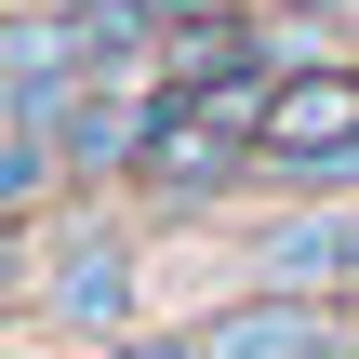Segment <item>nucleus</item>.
Masks as SVG:
<instances>
[{"instance_id": "3", "label": "nucleus", "mask_w": 359, "mask_h": 359, "mask_svg": "<svg viewBox=\"0 0 359 359\" xmlns=\"http://www.w3.org/2000/svg\"><path fill=\"white\" fill-rule=\"evenodd\" d=\"M333 346H346V320L320 293H240L200 320V359H333Z\"/></svg>"}, {"instance_id": "4", "label": "nucleus", "mask_w": 359, "mask_h": 359, "mask_svg": "<svg viewBox=\"0 0 359 359\" xmlns=\"http://www.w3.org/2000/svg\"><path fill=\"white\" fill-rule=\"evenodd\" d=\"M40 306H53L67 333H120V320H133V253H120V240H67Z\"/></svg>"}, {"instance_id": "1", "label": "nucleus", "mask_w": 359, "mask_h": 359, "mask_svg": "<svg viewBox=\"0 0 359 359\" xmlns=\"http://www.w3.org/2000/svg\"><path fill=\"white\" fill-rule=\"evenodd\" d=\"M253 160H280V173H359V67H280Z\"/></svg>"}, {"instance_id": "6", "label": "nucleus", "mask_w": 359, "mask_h": 359, "mask_svg": "<svg viewBox=\"0 0 359 359\" xmlns=\"http://www.w3.org/2000/svg\"><path fill=\"white\" fill-rule=\"evenodd\" d=\"M333 359H359V333H346V346H333Z\"/></svg>"}, {"instance_id": "5", "label": "nucleus", "mask_w": 359, "mask_h": 359, "mask_svg": "<svg viewBox=\"0 0 359 359\" xmlns=\"http://www.w3.org/2000/svg\"><path fill=\"white\" fill-rule=\"evenodd\" d=\"M107 359H200V333H133V346H107Z\"/></svg>"}, {"instance_id": "2", "label": "nucleus", "mask_w": 359, "mask_h": 359, "mask_svg": "<svg viewBox=\"0 0 359 359\" xmlns=\"http://www.w3.org/2000/svg\"><path fill=\"white\" fill-rule=\"evenodd\" d=\"M253 280L266 293H359V200H333V213H280L266 240H253Z\"/></svg>"}]
</instances>
